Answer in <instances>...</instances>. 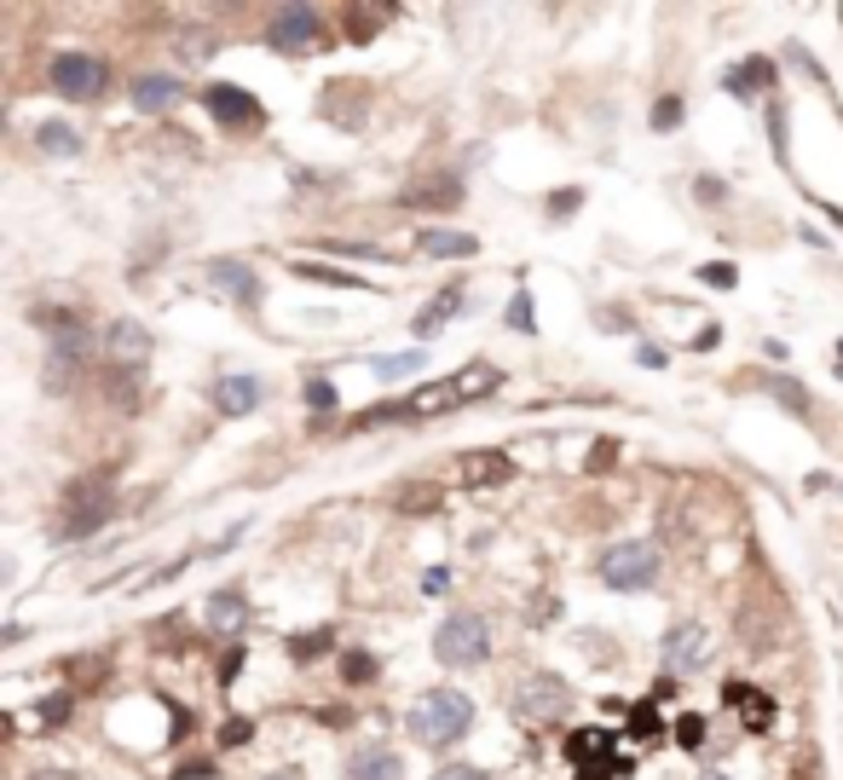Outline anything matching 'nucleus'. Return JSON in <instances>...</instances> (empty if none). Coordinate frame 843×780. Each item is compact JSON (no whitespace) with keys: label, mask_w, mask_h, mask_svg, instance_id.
<instances>
[{"label":"nucleus","mask_w":843,"mask_h":780,"mask_svg":"<svg viewBox=\"0 0 843 780\" xmlns=\"http://www.w3.org/2000/svg\"><path fill=\"white\" fill-rule=\"evenodd\" d=\"M30 780H75V774H64V769H41V774H30Z\"/></svg>","instance_id":"58836bf2"},{"label":"nucleus","mask_w":843,"mask_h":780,"mask_svg":"<svg viewBox=\"0 0 843 780\" xmlns=\"http://www.w3.org/2000/svg\"><path fill=\"white\" fill-rule=\"evenodd\" d=\"M313 653H329V631H313V636H295V660H313Z\"/></svg>","instance_id":"473e14b6"},{"label":"nucleus","mask_w":843,"mask_h":780,"mask_svg":"<svg viewBox=\"0 0 843 780\" xmlns=\"http://www.w3.org/2000/svg\"><path fill=\"white\" fill-rule=\"evenodd\" d=\"M266 41L277 46V53H313V46L324 41V18L313 7H277Z\"/></svg>","instance_id":"0eeeda50"},{"label":"nucleus","mask_w":843,"mask_h":780,"mask_svg":"<svg viewBox=\"0 0 843 780\" xmlns=\"http://www.w3.org/2000/svg\"><path fill=\"white\" fill-rule=\"evenodd\" d=\"M508 324H515L520 336H531V330H538V318H531V295H526V289L515 295V307H508Z\"/></svg>","instance_id":"bb28decb"},{"label":"nucleus","mask_w":843,"mask_h":780,"mask_svg":"<svg viewBox=\"0 0 843 780\" xmlns=\"http://www.w3.org/2000/svg\"><path fill=\"white\" fill-rule=\"evenodd\" d=\"M202 105H209V116L220 122V128H232V134H254L266 122L261 98H254L249 87H232V82H214L209 93H202Z\"/></svg>","instance_id":"39448f33"},{"label":"nucleus","mask_w":843,"mask_h":780,"mask_svg":"<svg viewBox=\"0 0 843 780\" xmlns=\"http://www.w3.org/2000/svg\"><path fill=\"white\" fill-rule=\"evenodd\" d=\"M249 735H254V723H249V717H225L220 746H249Z\"/></svg>","instance_id":"c756f323"},{"label":"nucleus","mask_w":843,"mask_h":780,"mask_svg":"<svg viewBox=\"0 0 843 780\" xmlns=\"http://www.w3.org/2000/svg\"><path fill=\"white\" fill-rule=\"evenodd\" d=\"M411 735L433 751H445L451 740H463L468 735V723H474V699L463 688H428L417 706H411Z\"/></svg>","instance_id":"f03ea898"},{"label":"nucleus","mask_w":843,"mask_h":780,"mask_svg":"<svg viewBox=\"0 0 843 780\" xmlns=\"http://www.w3.org/2000/svg\"><path fill=\"white\" fill-rule=\"evenodd\" d=\"M417 249H422V255H445V261H468L480 243H474L468 232H422Z\"/></svg>","instance_id":"412c9836"},{"label":"nucleus","mask_w":843,"mask_h":780,"mask_svg":"<svg viewBox=\"0 0 843 780\" xmlns=\"http://www.w3.org/2000/svg\"><path fill=\"white\" fill-rule=\"evenodd\" d=\"M301 278H313V284H347V289H365V278H347V272H336V266H295Z\"/></svg>","instance_id":"a878e982"},{"label":"nucleus","mask_w":843,"mask_h":780,"mask_svg":"<svg viewBox=\"0 0 843 780\" xmlns=\"http://www.w3.org/2000/svg\"><path fill=\"white\" fill-rule=\"evenodd\" d=\"M209 272H214V289H220V295H232L238 307H261V278H254V272H249L243 261H214Z\"/></svg>","instance_id":"f8f14e48"},{"label":"nucleus","mask_w":843,"mask_h":780,"mask_svg":"<svg viewBox=\"0 0 843 780\" xmlns=\"http://www.w3.org/2000/svg\"><path fill=\"white\" fill-rule=\"evenodd\" d=\"M723 699H728V706L751 723V735H762V728L774 723V699H769V694H757L751 683H728V688H723Z\"/></svg>","instance_id":"2eb2a0df"},{"label":"nucleus","mask_w":843,"mask_h":780,"mask_svg":"<svg viewBox=\"0 0 843 780\" xmlns=\"http://www.w3.org/2000/svg\"><path fill=\"white\" fill-rule=\"evenodd\" d=\"M664 665H671L676 676L705 665V631H699V624H676V631L664 636Z\"/></svg>","instance_id":"ddd939ff"},{"label":"nucleus","mask_w":843,"mask_h":780,"mask_svg":"<svg viewBox=\"0 0 843 780\" xmlns=\"http://www.w3.org/2000/svg\"><path fill=\"white\" fill-rule=\"evenodd\" d=\"M630 740H658V717H653L647 706L630 712Z\"/></svg>","instance_id":"c85d7f7f"},{"label":"nucleus","mask_w":843,"mask_h":780,"mask_svg":"<svg viewBox=\"0 0 843 780\" xmlns=\"http://www.w3.org/2000/svg\"><path fill=\"white\" fill-rule=\"evenodd\" d=\"M347 780H404V763H399V751L370 746V751H352Z\"/></svg>","instance_id":"f3484780"},{"label":"nucleus","mask_w":843,"mask_h":780,"mask_svg":"<svg viewBox=\"0 0 843 780\" xmlns=\"http://www.w3.org/2000/svg\"><path fill=\"white\" fill-rule=\"evenodd\" d=\"M64 503H70V509H64V533H70V538H87L93 526H105V520H110V486H105V481H98V486L82 481Z\"/></svg>","instance_id":"6e6552de"},{"label":"nucleus","mask_w":843,"mask_h":780,"mask_svg":"<svg viewBox=\"0 0 843 780\" xmlns=\"http://www.w3.org/2000/svg\"><path fill=\"white\" fill-rule=\"evenodd\" d=\"M186 98V82L180 75H139L134 82V110H145V116H162V110H173Z\"/></svg>","instance_id":"9d476101"},{"label":"nucleus","mask_w":843,"mask_h":780,"mask_svg":"<svg viewBox=\"0 0 843 780\" xmlns=\"http://www.w3.org/2000/svg\"><path fill=\"white\" fill-rule=\"evenodd\" d=\"M676 116H682V105H676V98H664V105H658V128H676Z\"/></svg>","instance_id":"c9c22d12"},{"label":"nucleus","mask_w":843,"mask_h":780,"mask_svg":"<svg viewBox=\"0 0 843 780\" xmlns=\"http://www.w3.org/2000/svg\"><path fill=\"white\" fill-rule=\"evenodd\" d=\"M612 451H619V445H612V440H607V445H596V457H590V468H607V463H612Z\"/></svg>","instance_id":"4c0bfd02"},{"label":"nucleus","mask_w":843,"mask_h":780,"mask_svg":"<svg viewBox=\"0 0 843 780\" xmlns=\"http://www.w3.org/2000/svg\"><path fill=\"white\" fill-rule=\"evenodd\" d=\"M456 307H463V284H445V289L433 295L428 307L411 318V336H417V341H433V336H440L445 324H451V313H456Z\"/></svg>","instance_id":"9b49d317"},{"label":"nucleus","mask_w":843,"mask_h":780,"mask_svg":"<svg viewBox=\"0 0 843 780\" xmlns=\"http://www.w3.org/2000/svg\"><path fill=\"white\" fill-rule=\"evenodd\" d=\"M266 780H295V774H266Z\"/></svg>","instance_id":"ea45409f"},{"label":"nucleus","mask_w":843,"mask_h":780,"mask_svg":"<svg viewBox=\"0 0 843 780\" xmlns=\"http://www.w3.org/2000/svg\"><path fill=\"white\" fill-rule=\"evenodd\" d=\"M105 347H110V365L139 370L145 354H150V330H145L139 318H116V324H110V336H105Z\"/></svg>","instance_id":"1a4fd4ad"},{"label":"nucleus","mask_w":843,"mask_h":780,"mask_svg":"<svg viewBox=\"0 0 843 780\" xmlns=\"http://www.w3.org/2000/svg\"><path fill=\"white\" fill-rule=\"evenodd\" d=\"M35 145L46 150V157H75V150H82V139H75L70 122H41V128H35Z\"/></svg>","instance_id":"b1692460"},{"label":"nucleus","mask_w":843,"mask_h":780,"mask_svg":"<svg viewBox=\"0 0 843 780\" xmlns=\"http://www.w3.org/2000/svg\"><path fill=\"white\" fill-rule=\"evenodd\" d=\"M266 399V388L254 382V376H225V382L214 388V405L225 411V417H249L254 405Z\"/></svg>","instance_id":"dca6fc26"},{"label":"nucleus","mask_w":843,"mask_h":780,"mask_svg":"<svg viewBox=\"0 0 843 780\" xmlns=\"http://www.w3.org/2000/svg\"><path fill=\"white\" fill-rule=\"evenodd\" d=\"M347 683H365V676H376V660H370V653H347Z\"/></svg>","instance_id":"2f4dec72"},{"label":"nucleus","mask_w":843,"mask_h":780,"mask_svg":"<svg viewBox=\"0 0 843 780\" xmlns=\"http://www.w3.org/2000/svg\"><path fill=\"white\" fill-rule=\"evenodd\" d=\"M404 203H411V209H456V203H463V180L417 186V191H404Z\"/></svg>","instance_id":"5701e85b"},{"label":"nucleus","mask_w":843,"mask_h":780,"mask_svg":"<svg viewBox=\"0 0 843 780\" xmlns=\"http://www.w3.org/2000/svg\"><path fill=\"white\" fill-rule=\"evenodd\" d=\"M676 740H682L687 751H699V746H705V717H694V712H687V717L676 723Z\"/></svg>","instance_id":"cd10ccee"},{"label":"nucleus","mask_w":843,"mask_h":780,"mask_svg":"<svg viewBox=\"0 0 843 780\" xmlns=\"http://www.w3.org/2000/svg\"><path fill=\"white\" fill-rule=\"evenodd\" d=\"M422 584H428V595H440V590H445V584H451V572H445V567H433V572H428V578H422Z\"/></svg>","instance_id":"e433bc0d"},{"label":"nucleus","mask_w":843,"mask_h":780,"mask_svg":"<svg viewBox=\"0 0 843 780\" xmlns=\"http://www.w3.org/2000/svg\"><path fill=\"white\" fill-rule=\"evenodd\" d=\"M209 624L214 631H243L249 624V595L243 590H214L209 595Z\"/></svg>","instance_id":"6ab92c4d"},{"label":"nucleus","mask_w":843,"mask_h":780,"mask_svg":"<svg viewBox=\"0 0 843 780\" xmlns=\"http://www.w3.org/2000/svg\"><path fill=\"white\" fill-rule=\"evenodd\" d=\"M658 578V549L653 544H619L601 556V584L612 590H647Z\"/></svg>","instance_id":"20e7f679"},{"label":"nucleus","mask_w":843,"mask_h":780,"mask_svg":"<svg viewBox=\"0 0 843 780\" xmlns=\"http://www.w3.org/2000/svg\"><path fill=\"white\" fill-rule=\"evenodd\" d=\"M497 388H503V370L480 359V365H463V370L440 376V382L417 388L411 399H393V405H376L370 417H359V428H376V422H433V417H451V411L474 405V399L497 393Z\"/></svg>","instance_id":"f257e3e1"},{"label":"nucleus","mask_w":843,"mask_h":780,"mask_svg":"<svg viewBox=\"0 0 843 780\" xmlns=\"http://www.w3.org/2000/svg\"><path fill=\"white\" fill-rule=\"evenodd\" d=\"M46 82H53V93H64V98H98L105 93V64L93 53H59L46 64Z\"/></svg>","instance_id":"423d86ee"},{"label":"nucleus","mask_w":843,"mask_h":780,"mask_svg":"<svg viewBox=\"0 0 843 780\" xmlns=\"http://www.w3.org/2000/svg\"><path fill=\"white\" fill-rule=\"evenodd\" d=\"M508 474H515V463H508L503 451H468V457L456 463V481L463 486H497Z\"/></svg>","instance_id":"4468645a"},{"label":"nucleus","mask_w":843,"mask_h":780,"mask_svg":"<svg viewBox=\"0 0 843 780\" xmlns=\"http://www.w3.org/2000/svg\"><path fill=\"white\" fill-rule=\"evenodd\" d=\"M635 359H642L647 370H664V347H653V341H642V347H635Z\"/></svg>","instance_id":"72a5a7b5"},{"label":"nucleus","mask_w":843,"mask_h":780,"mask_svg":"<svg viewBox=\"0 0 843 780\" xmlns=\"http://www.w3.org/2000/svg\"><path fill=\"white\" fill-rule=\"evenodd\" d=\"M560 706H567V688H560L555 676H531V683L520 688V712H531V717H549Z\"/></svg>","instance_id":"aec40b11"},{"label":"nucleus","mask_w":843,"mask_h":780,"mask_svg":"<svg viewBox=\"0 0 843 780\" xmlns=\"http://www.w3.org/2000/svg\"><path fill=\"white\" fill-rule=\"evenodd\" d=\"M705 780H728V774H705Z\"/></svg>","instance_id":"a19ab883"},{"label":"nucleus","mask_w":843,"mask_h":780,"mask_svg":"<svg viewBox=\"0 0 843 780\" xmlns=\"http://www.w3.org/2000/svg\"><path fill=\"white\" fill-rule=\"evenodd\" d=\"M417 365H428V359H422V347H404V354H381V359H370V376H376V382H404V376H417Z\"/></svg>","instance_id":"4be33fe9"},{"label":"nucleus","mask_w":843,"mask_h":780,"mask_svg":"<svg viewBox=\"0 0 843 780\" xmlns=\"http://www.w3.org/2000/svg\"><path fill=\"white\" fill-rule=\"evenodd\" d=\"M433 780H492V774H485V769H440Z\"/></svg>","instance_id":"f704fd0d"},{"label":"nucleus","mask_w":843,"mask_h":780,"mask_svg":"<svg viewBox=\"0 0 843 780\" xmlns=\"http://www.w3.org/2000/svg\"><path fill=\"white\" fill-rule=\"evenodd\" d=\"M306 405L313 411H336V382H324V376H313V382H306ZM324 417H318V428H324Z\"/></svg>","instance_id":"393cba45"},{"label":"nucleus","mask_w":843,"mask_h":780,"mask_svg":"<svg viewBox=\"0 0 843 780\" xmlns=\"http://www.w3.org/2000/svg\"><path fill=\"white\" fill-rule=\"evenodd\" d=\"M433 660L451 665V671H468V665H485L492 660V631H485L480 613H451L433 636Z\"/></svg>","instance_id":"7ed1b4c3"},{"label":"nucleus","mask_w":843,"mask_h":780,"mask_svg":"<svg viewBox=\"0 0 843 780\" xmlns=\"http://www.w3.org/2000/svg\"><path fill=\"white\" fill-rule=\"evenodd\" d=\"M769 82H774V64H769V59H746L739 70H728V75H723V87H728L734 98H757Z\"/></svg>","instance_id":"a211bd4d"},{"label":"nucleus","mask_w":843,"mask_h":780,"mask_svg":"<svg viewBox=\"0 0 843 780\" xmlns=\"http://www.w3.org/2000/svg\"><path fill=\"white\" fill-rule=\"evenodd\" d=\"M699 278H705L710 289H734V266H728V261H710V266H699Z\"/></svg>","instance_id":"7c9ffc66"}]
</instances>
